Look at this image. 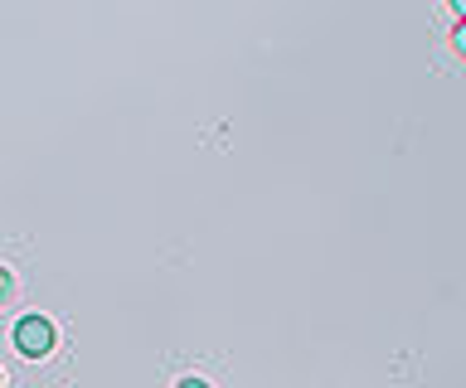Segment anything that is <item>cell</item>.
<instances>
[{"label": "cell", "mask_w": 466, "mask_h": 388, "mask_svg": "<svg viewBox=\"0 0 466 388\" xmlns=\"http://www.w3.org/2000/svg\"><path fill=\"white\" fill-rule=\"evenodd\" d=\"M54 344H58V330H54L49 315L29 311V315H20V321H15V350H20L25 359H49Z\"/></svg>", "instance_id": "obj_1"}, {"label": "cell", "mask_w": 466, "mask_h": 388, "mask_svg": "<svg viewBox=\"0 0 466 388\" xmlns=\"http://www.w3.org/2000/svg\"><path fill=\"white\" fill-rule=\"evenodd\" d=\"M10 292H15V277H10V267L0 263V306H5V301H10Z\"/></svg>", "instance_id": "obj_2"}, {"label": "cell", "mask_w": 466, "mask_h": 388, "mask_svg": "<svg viewBox=\"0 0 466 388\" xmlns=\"http://www.w3.org/2000/svg\"><path fill=\"white\" fill-rule=\"evenodd\" d=\"M451 49H457V54H466V20L457 25V30H451Z\"/></svg>", "instance_id": "obj_3"}, {"label": "cell", "mask_w": 466, "mask_h": 388, "mask_svg": "<svg viewBox=\"0 0 466 388\" xmlns=\"http://www.w3.org/2000/svg\"><path fill=\"white\" fill-rule=\"evenodd\" d=\"M447 5H451V15H457V25L466 20V0H447Z\"/></svg>", "instance_id": "obj_4"}, {"label": "cell", "mask_w": 466, "mask_h": 388, "mask_svg": "<svg viewBox=\"0 0 466 388\" xmlns=\"http://www.w3.org/2000/svg\"><path fill=\"white\" fill-rule=\"evenodd\" d=\"M175 388H209V383H204V379H195V373H189V379H180Z\"/></svg>", "instance_id": "obj_5"}, {"label": "cell", "mask_w": 466, "mask_h": 388, "mask_svg": "<svg viewBox=\"0 0 466 388\" xmlns=\"http://www.w3.org/2000/svg\"><path fill=\"white\" fill-rule=\"evenodd\" d=\"M0 383H5V373H0Z\"/></svg>", "instance_id": "obj_6"}]
</instances>
